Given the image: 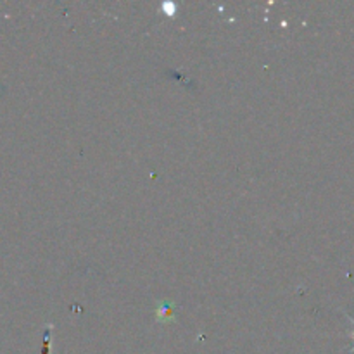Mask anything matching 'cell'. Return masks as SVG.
<instances>
[{
  "label": "cell",
  "instance_id": "cell-1",
  "mask_svg": "<svg viewBox=\"0 0 354 354\" xmlns=\"http://www.w3.org/2000/svg\"><path fill=\"white\" fill-rule=\"evenodd\" d=\"M158 318L161 322H168L173 318V306L169 303H161L158 306Z\"/></svg>",
  "mask_w": 354,
  "mask_h": 354
},
{
  "label": "cell",
  "instance_id": "cell-2",
  "mask_svg": "<svg viewBox=\"0 0 354 354\" xmlns=\"http://www.w3.org/2000/svg\"><path fill=\"white\" fill-rule=\"evenodd\" d=\"M353 342H354V330H353Z\"/></svg>",
  "mask_w": 354,
  "mask_h": 354
}]
</instances>
